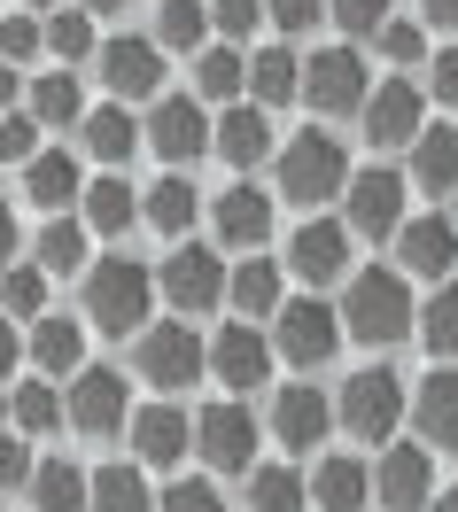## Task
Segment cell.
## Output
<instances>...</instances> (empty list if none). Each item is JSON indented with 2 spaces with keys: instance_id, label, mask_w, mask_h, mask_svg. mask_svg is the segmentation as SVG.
Returning a JSON list of instances; mask_svg holds the SVG:
<instances>
[{
  "instance_id": "6da1fadb",
  "label": "cell",
  "mask_w": 458,
  "mask_h": 512,
  "mask_svg": "<svg viewBox=\"0 0 458 512\" xmlns=\"http://www.w3.org/2000/svg\"><path fill=\"white\" fill-rule=\"evenodd\" d=\"M342 326H350V342H365V350H389L404 334H420V311H412L404 272H389V264L358 272V280L342 288Z\"/></svg>"
},
{
  "instance_id": "7a4b0ae2",
  "label": "cell",
  "mask_w": 458,
  "mask_h": 512,
  "mask_svg": "<svg viewBox=\"0 0 458 512\" xmlns=\"http://www.w3.org/2000/svg\"><path fill=\"white\" fill-rule=\"evenodd\" d=\"M148 303H156V272L132 264V256H101L86 272V319L101 334H125V326H148Z\"/></svg>"
},
{
  "instance_id": "3957f363",
  "label": "cell",
  "mask_w": 458,
  "mask_h": 512,
  "mask_svg": "<svg viewBox=\"0 0 458 512\" xmlns=\"http://www.w3.org/2000/svg\"><path fill=\"white\" fill-rule=\"evenodd\" d=\"M334 194H350V156H342V140L327 132H295L288 148H280V202H334Z\"/></svg>"
},
{
  "instance_id": "277c9868",
  "label": "cell",
  "mask_w": 458,
  "mask_h": 512,
  "mask_svg": "<svg viewBox=\"0 0 458 512\" xmlns=\"http://www.w3.org/2000/svg\"><path fill=\"white\" fill-rule=\"evenodd\" d=\"M342 311L334 303H319V295H295V303H280V326H272V350L288 357V365H303V373H319V365H334V350H342Z\"/></svg>"
},
{
  "instance_id": "5b68a950",
  "label": "cell",
  "mask_w": 458,
  "mask_h": 512,
  "mask_svg": "<svg viewBox=\"0 0 458 512\" xmlns=\"http://www.w3.org/2000/svg\"><path fill=\"white\" fill-rule=\"evenodd\" d=\"M334 419H342L358 443H389L396 419H404V381H396L389 365H365L358 381H342V404H334Z\"/></svg>"
},
{
  "instance_id": "8992f818",
  "label": "cell",
  "mask_w": 458,
  "mask_h": 512,
  "mask_svg": "<svg viewBox=\"0 0 458 512\" xmlns=\"http://www.w3.org/2000/svg\"><path fill=\"white\" fill-rule=\"evenodd\" d=\"M132 365H140V381H148V388H195L202 365H210V350L195 342V326H140Z\"/></svg>"
},
{
  "instance_id": "52a82bcc",
  "label": "cell",
  "mask_w": 458,
  "mask_h": 512,
  "mask_svg": "<svg viewBox=\"0 0 458 512\" xmlns=\"http://www.w3.org/2000/svg\"><path fill=\"white\" fill-rule=\"evenodd\" d=\"M148 148L171 163V171H187L195 156H210L218 148V125L202 117V101H187V94H164L156 109H148Z\"/></svg>"
},
{
  "instance_id": "ba28073f",
  "label": "cell",
  "mask_w": 458,
  "mask_h": 512,
  "mask_svg": "<svg viewBox=\"0 0 458 512\" xmlns=\"http://www.w3.org/2000/svg\"><path fill=\"white\" fill-rule=\"evenodd\" d=\"M156 288H164L179 311H218V303H226V288H233V272H226L210 249H195V241H187V249H171V256H164Z\"/></svg>"
},
{
  "instance_id": "9c48e42d",
  "label": "cell",
  "mask_w": 458,
  "mask_h": 512,
  "mask_svg": "<svg viewBox=\"0 0 458 512\" xmlns=\"http://www.w3.org/2000/svg\"><path fill=\"white\" fill-rule=\"evenodd\" d=\"M350 233H365V241H389V233H404V171H350Z\"/></svg>"
},
{
  "instance_id": "30bf717a",
  "label": "cell",
  "mask_w": 458,
  "mask_h": 512,
  "mask_svg": "<svg viewBox=\"0 0 458 512\" xmlns=\"http://www.w3.org/2000/svg\"><path fill=\"white\" fill-rule=\"evenodd\" d=\"M303 101L311 109H327V117H350V109H365V63L350 55V47H319L311 63H303Z\"/></svg>"
},
{
  "instance_id": "8fae6325",
  "label": "cell",
  "mask_w": 458,
  "mask_h": 512,
  "mask_svg": "<svg viewBox=\"0 0 458 512\" xmlns=\"http://www.w3.org/2000/svg\"><path fill=\"white\" fill-rule=\"evenodd\" d=\"M195 450L218 466V474H257V466H249V450H257L249 404H210V412L195 419Z\"/></svg>"
},
{
  "instance_id": "7c38bea8",
  "label": "cell",
  "mask_w": 458,
  "mask_h": 512,
  "mask_svg": "<svg viewBox=\"0 0 458 512\" xmlns=\"http://www.w3.org/2000/svg\"><path fill=\"white\" fill-rule=\"evenodd\" d=\"M94 63H101V78H109L117 101H148L164 86V47H156V39H109Z\"/></svg>"
},
{
  "instance_id": "4fadbf2b",
  "label": "cell",
  "mask_w": 458,
  "mask_h": 512,
  "mask_svg": "<svg viewBox=\"0 0 458 512\" xmlns=\"http://www.w3.org/2000/svg\"><path fill=\"white\" fill-rule=\"evenodd\" d=\"M210 218H218V241L241 256L264 249V233H272V194L257 187V179H241V187H226L218 202H210Z\"/></svg>"
},
{
  "instance_id": "5bb4252c",
  "label": "cell",
  "mask_w": 458,
  "mask_h": 512,
  "mask_svg": "<svg viewBox=\"0 0 458 512\" xmlns=\"http://www.w3.org/2000/svg\"><path fill=\"white\" fill-rule=\"evenodd\" d=\"M342 264H350V225L334 218H303L288 241V272H303L311 288H327V280H342Z\"/></svg>"
},
{
  "instance_id": "9a60e30c",
  "label": "cell",
  "mask_w": 458,
  "mask_h": 512,
  "mask_svg": "<svg viewBox=\"0 0 458 512\" xmlns=\"http://www.w3.org/2000/svg\"><path fill=\"white\" fill-rule=\"evenodd\" d=\"M70 427H78V435H94V443L125 427V381H117L109 365H86V373L70 381Z\"/></svg>"
},
{
  "instance_id": "2e32d148",
  "label": "cell",
  "mask_w": 458,
  "mask_h": 512,
  "mask_svg": "<svg viewBox=\"0 0 458 512\" xmlns=\"http://www.w3.org/2000/svg\"><path fill=\"white\" fill-rule=\"evenodd\" d=\"M396 264L443 288V280H451V264H458V225L451 218H412L404 233H396Z\"/></svg>"
},
{
  "instance_id": "e0dca14e",
  "label": "cell",
  "mask_w": 458,
  "mask_h": 512,
  "mask_svg": "<svg viewBox=\"0 0 458 512\" xmlns=\"http://www.w3.org/2000/svg\"><path fill=\"white\" fill-rule=\"evenodd\" d=\"M427 489H435V450H389L381 466H373V497L389 512H420L427 505Z\"/></svg>"
},
{
  "instance_id": "ac0fdd59",
  "label": "cell",
  "mask_w": 458,
  "mask_h": 512,
  "mask_svg": "<svg viewBox=\"0 0 458 512\" xmlns=\"http://www.w3.org/2000/svg\"><path fill=\"white\" fill-rule=\"evenodd\" d=\"M210 373L226 388H264V373H272V342H264L257 326H218V342H210Z\"/></svg>"
},
{
  "instance_id": "d6986e66",
  "label": "cell",
  "mask_w": 458,
  "mask_h": 512,
  "mask_svg": "<svg viewBox=\"0 0 458 512\" xmlns=\"http://www.w3.org/2000/svg\"><path fill=\"white\" fill-rule=\"evenodd\" d=\"M365 132H373V148H412L420 140V86L412 78H389L381 94L365 101Z\"/></svg>"
},
{
  "instance_id": "ffe728a7",
  "label": "cell",
  "mask_w": 458,
  "mask_h": 512,
  "mask_svg": "<svg viewBox=\"0 0 458 512\" xmlns=\"http://www.w3.org/2000/svg\"><path fill=\"white\" fill-rule=\"evenodd\" d=\"M195 443V419L179 412V404H148V412H132V450H140V466H179Z\"/></svg>"
},
{
  "instance_id": "44dd1931",
  "label": "cell",
  "mask_w": 458,
  "mask_h": 512,
  "mask_svg": "<svg viewBox=\"0 0 458 512\" xmlns=\"http://www.w3.org/2000/svg\"><path fill=\"white\" fill-rule=\"evenodd\" d=\"M365 497H373V466L365 458H350V450L319 458V474H311V505L319 512H358Z\"/></svg>"
},
{
  "instance_id": "7402d4cb",
  "label": "cell",
  "mask_w": 458,
  "mask_h": 512,
  "mask_svg": "<svg viewBox=\"0 0 458 512\" xmlns=\"http://www.w3.org/2000/svg\"><path fill=\"white\" fill-rule=\"evenodd\" d=\"M334 404L319 396V388H280V404H272V435L288 450H319V435H327Z\"/></svg>"
},
{
  "instance_id": "603a6c76",
  "label": "cell",
  "mask_w": 458,
  "mask_h": 512,
  "mask_svg": "<svg viewBox=\"0 0 458 512\" xmlns=\"http://www.w3.org/2000/svg\"><path fill=\"white\" fill-rule=\"evenodd\" d=\"M218 156L249 179L264 156H272V125H264V109H249V101H233L226 117H218Z\"/></svg>"
},
{
  "instance_id": "cb8c5ba5",
  "label": "cell",
  "mask_w": 458,
  "mask_h": 512,
  "mask_svg": "<svg viewBox=\"0 0 458 512\" xmlns=\"http://www.w3.org/2000/svg\"><path fill=\"white\" fill-rule=\"evenodd\" d=\"M412 412H420V435L435 450H458V365L427 373V388L412 396Z\"/></svg>"
},
{
  "instance_id": "d4e9b609",
  "label": "cell",
  "mask_w": 458,
  "mask_h": 512,
  "mask_svg": "<svg viewBox=\"0 0 458 512\" xmlns=\"http://www.w3.org/2000/svg\"><path fill=\"white\" fill-rule=\"evenodd\" d=\"M195 210H202V194H195V179H187V171H164L156 187L140 194V218L156 225V233H171V241L195 225Z\"/></svg>"
},
{
  "instance_id": "484cf974",
  "label": "cell",
  "mask_w": 458,
  "mask_h": 512,
  "mask_svg": "<svg viewBox=\"0 0 458 512\" xmlns=\"http://www.w3.org/2000/svg\"><path fill=\"white\" fill-rule=\"evenodd\" d=\"M412 187L458 194V125H435V132L412 140Z\"/></svg>"
},
{
  "instance_id": "4316f807",
  "label": "cell",
  "mask_w": 458,
  "mask_h": 512,
  "mask_svg": "<svg viewBox=\"0 0 458 512\" xmlns=\"http://www.w3.org/2000/svg\"><path fill=\"white\" fill-rule=\"evenodd\" d=\"M233 311H241V319H280V303H288V295H280V264H272V256H249V264H233Z\"/></svg>"
},
{
  "instance_id": "83f0119b",
  "label": "cell",
  "mask_w": 458,
  "mask_h": 512,
  "mask_svg": "<svg viewBox=\"0 0 458 512\" xmlns=\"http://www.w3.org/2000/svg\"><path fill=\"white\" fill-rule=\"evenodd\" d=\"M32 505L39 512H94V474H78L70 458H47L32 474Z\"/></svg>"
},
{
  "instance_id": "f1b7e54d",
  "label": "cell",
  "mask_w": 458,
  "mask_h": 512,
  "mask_svg": "<svg viewBox=\"0 0 458 512\" xmlns=\"http://www.w3.org/2000/svg\"><path fill=\"white\" fill-rule=\"evenodd\" d=\"M86 156H101V163H125L140 140H148V125H132L125 117V101H109V109H86Z\"/></svg>"
},
{
  "instance_id": "f546056e",
  "label": "cell",
  "mask_w": 458,
  "mask_h": 512,
  "mask_svg": "<svg viewBox=\"0 0 458 512\" xmlns=\"http://www.w3.org/2000/svg\"><path fill=\"white\" fill-rule=\"evenodd\" d=\"M24 187H32V202H47L55 218H63V202H86V179H78V163H70L63 148H47V156L24 163Z\"/></svg>"
},
{
  "instance_id": "4dcf8cb0",
  "label": "cell",
  "mask_w": 458,
  "mask_h": 512,
  "mask_svg": "<svg viewBox=\"0 0 458 512\" xmlns=\"http://www.w3.org/2000/svg\"><path fill=\"white\" fill-rule=\"evenodd\" d=\"M32 357H39V373H47V381H55V373H86V326L32 319Z\"/></svg>"
},
{
  "instance_id": "1f68e13d",
  "label": "cell",
  "mask_w": 458,
  "mask_h": 512,
  "mask_svg": "<svg viewBox=\"0 0 458 512\" xmlns=\"http://www.w3.org/2000/svg\"><path fill=\"white\" fill-rule=\"evenodd\" d=\"M202 39H210V0H164V8H156V47L202 55Z\"/></svg>"
},
{
  "instance_id": "d6a6232c",
  "label": "cell",
  "mask_w": 458,
  "mask_h": 512,
  "mask_svg": "<svg viewBox=\"0 0 458 512\" xmlns=\"http://www.w3.org/2000/svg\"><path fill=\"white\" fill-rule=\"evenodd\" d=\"M249 94H257V109H280V101L303 94V63H295L288 47H264L257 63H249Z\"/></svg>"
},
{
  "instance_id": "836d02e7",
  "label": "cell",
  "mask_w": 458,
  "mask_h": 512,
  "mask_svg": "<svg viewBox=\"0 0 458 512\" xmlns=\"http://www.w3.org/2000/svg\"><path fill=\"white\" fill-rule=\"evenodd\" d=\"M132 218H140V194H132L125 179H94V187H86V225H94V233L117 241V233H132Z\"/></svg>"
},
{
  "instance_id": "e575fe53",
  "label": "cell",
  "mask_w": 458,
  "mask_h": 512,
  "mask_svg": "<svg viewBox=\"0 0 458 512\" xmlns=\"http://www.w3.org/2000/svg\"><path fill=\"white\" fill-rule=\"evenodd\" d=\"M241 86H249V63L233 47H202L195 55V94L202 101H241Z\"/></svg>"
},
{
  "instance_id": "d590c367",
  "label": "cell",
  "mask_w": 458,
  "mask_h": 512,
  "mask_svg": "<svg viewBox=\"0 0 458 512\" xmlns=\"http://www.w3.org/2000/svg\"><path fill=\"white\" fill-rule=\"evenodd\" d=\"M86 218H47L39 225V272H78L86 264Z\"/></svg>"
},
{
  "instance_id": "8d00e7d4",
  "label": "cell",
  "mask_w": 458,
  "mask_h": 512,
  "mask_svg": "<svg viewBox=\"0 0 458 512\" xmlns=\"http://www.w3.org/2000/svg\"><path fill=\"white\" fill-rule=\"evenodd\" d=\"M94 512H156L140 466H101V474H94Z\"/></svg>"
},
{
  "instance_id": "74e56055",
  "label": "cell",
  "mask_w": 458,
  "mask_h": 512,
  "mask_svg": "<svg viewBox=\"0 0 458 512\" xmlns=\"http://www.w3.org/2000/svg\"><path fill=\"white\" fill-rule=\"evenodd\" d=\"M32 117L39 125H86V101H78V78H70V70L32 78Z\"/></svg>"
},
{
  "instance_id": "f35d334b",
  "label": "cell",
  "mask_w": 458,
  "mask_h": 512,
  "mask_svg": "<svg viewBox=\"0 0 458 512\" xmlns=\"http://www.w3.org/2000/svg\"><path fill=\"white\" fill-rule=\"evenodd\" d=\"M420 342H427V357H458V288H451V280L427 295V311H420Z\"/></svg>"
},
{
  "instance_id": "ab89813d",
  "label": "cell",
  "mask_w": 458,
  "mask_h": 512,
  "mask_svg": "<svg viewBox=\"0 0 458 512\" xmlns=\"http://www.w3.org/2000/svg\"><path fill=\"white\" fill-rule=\"evenodd\" d=\"M249 512H303V474L295 466H257L249 474Z\"/></svg>"
},
{
  "instance_id": "60d3db41",
  "label": "cell",
  "mask_w": 458,
  "mask_h": 512,
  "mask_svg": "<svg viewBox=\"0 0 458 512\" xmlns=\"http://www.w3.org/2000/svg\"><path fill=\"white\" fill-rule=\"evenodd\" d=\"M0 311H8V319H39V311H47V272H39V264H8V272H0Z\"/></svg>"
},
{
  "instance_id": "b9f144b4",
  "label": "cell",
  "mask_w": 458,
  "mask_h": 512,
  "mask_svg": "<svg viewBox=\"0 0 458 512\" xmlns=\"http://www.w3.org/2000/svg\"><path fill=\"white\" fill-rule=\"evenodd\" d=\"M8 396H16V435L63 427V396H55V381H24V388H8Z\"/></svg>"
},
{
  "instance_id": "7bdbcfd3",
  "label": "cell",
  "mask_w": 458,
  "mask_h": 512,
  "mask_svg": "<svg viewBox=\"0 0 458 512\" xmlns=\"http://www.w3.org/2000/svg\"><path fill=\"white\" fill-rule=\"evenodd\" d=\"M47 47H55V63H86V55H101V47H94V16H78V8L55 16V24H47Z\"/></svg>"
},
{
  "instance_id": "ee69618b",
  "label": "cell",
  "mask_w": 458,
  "mask_h": 512,
  "mask_svg": "<svg viewBox=\"0 0 458 512\" xmlns=\"http://www.w3.org/2000/svg\"><path fill=\"white\" fill-rule=\"evenodd\" d=\"M327 8L350 39H381V24H389V0H327Z\"/></svg>"
},
{
  "instance_id": "f6af8a7d",
  "label": "cell",
  "mask_w": 458,
  "mask_h": 512,
  "mask_svg": "<svg viewBox=\"0 0 458 512\" xmlns=\"http://www.w3.org/2000/svg\"><path fill=\"white\" fill-rule=\"evenodd\" d=\"M264 16H272L264 0H210V24H218L226 39H249V32L264 24Z\"/></svg>"
},
{
  "instance_id": "bcb514c9",
  "label": "cell",
  "mask_w": 458,
  "mask_h": 512,
  "mask_svg": "<svg viewBox=\"0 0 458 512\" xmlns=\"http://www.w3.org/2000/svg\"><path fill=\"white\" fill-rule=\"evenodd\" d=\"M39 156V117H0V163H32Z\"/></svg>"
},
{
  "instance_id": "7dc6e473",
  "label": "cell",
  "mask_w": 458,
  "mask_h": 512,
  "mask_svg": "<svg viewBox=\"0 0 458 512\" xmlns=\"http://www.w3.org/2000/svg\"><path fill=\"white\" fill-rule=\"evenodd\" d=\"M156 512H226V505H218L210 481H171L164 497H156Z\"/></svg>"
},
{
  "instance_id": "c3c4849f",
  "label": "cell",
  "mask_w": 458,
  "mask_h": 512,
  "mask_svg": "<svg viewBox=\"0 0 458 512\" xmlns=\"http://www.w3.org/2000/svg\"><path fill=\"white\" fill-rule=\"evenodd\" d=\"M381 55H389V63H420V55H427V32L389 16V24H381Z\"/></svg>"
},
{
  "instance_id": "681fc988",
  "label": "cell",
  "mask_w": 458,
  "mask_h": 512,
  "mask_svg": "<svg viewBox=\"0 0 458 512\" xmlns=\"http://www.w3.org/2000/svg\"><path fill=\"white\" fill-rule=\"evenodd\" d=\"M32 450H24V435H0V489H32Z\"/></svg>"
},
{
  "instance_id": "f907efd6",
  "label": "cell",
  "mask_w": 458,
  "mask_h": 512,
  "mask_svg": "<svg viewBox=\"0 0 458 512\" xmlns=\"http://www.w3.org/2000/svg\"><path fill=\"white\" fill-rule=\"evenodd\" d=\"M39 39H47V32H39L32 16H8V24H0V55H8V63H32Z\"/></svg>"
},
{
  "instance_id": "816d5d0a",
  "label": "cell",
  "mask_w": 458,
  "mask_h": 512,
  "mask_svg": "<svg viewBox=\"0 0 458 512\" xmlns=\"http://www.w3.org/2000/svg\"><path fill=\"white\" fill-rule=\"evenodd\" d=\"M264 8H272V24H280V32H311V24L327 16V0H264Z\"/></svg>"
},
{
  "instance_id": "f5cc1de1",
  "label": "cell",
  "mask_w": 458,
  "mask_h": 512,
  "mask_svg": "<svg viewBox=\"0 0 458 512\" xmlns=\"http://www.w3.org/2000/svg\"><path fill=\"white\" fill-rule=\"evenodd\" d=\"M435 101H451V109H458V47L435 55Z\"/></svg>"
},
{
  "instance_id": "db71d44e",
  "label": "cell",
  "mask_w": 458,
  "mask_h": 512,
  "mask_svg": "<svg viewBox=\"0 0 458 512\" xmlns=\"http://www.w3.org/2000/svg\"><path fill=\"white\" fill-rule=\"evenodd\" d=\"M16 94H24V70L8 63V55H0V109H8V101H16Z\"/></svg>"
},
{
  "instance_id": "11a10c76",
  "label": "cell",
  "mask_w": 458,
  "mask_h": 512,
  "mask_svg": "<svg viewBox=\"0 0 458 512\" xmlns=\"http://www.w3.org/2000/svg\"><path fill=\"white\" fill-rule=\"evenodd\" d=\"M16 357H24V334H16V326L0 319V373H8V365H16Z\"/></svg>"
},
{
  "instance_id": "9f6ffc18",
  "label": "cell",
  "mask_w": 458,
  "mask_h": 512,
  "mask_svg": "<svg viewBox=\"0 0 458 512\" xmlns=\"http://www.w3.org/2000/svg\"><path fill=\"white\" fill-rule=\"evenodd\" d=\"M8 256H16V218L0 210V272H8Z\"/></svg>"
},
{
  "instance_id": "6f0895ef",
  "label": "cell",
  "mask_w": 458,
  "mask_h": 512,
  "mask_svg": "<svg viewBox=\"0 0 458 512\" xmlns=\"http://www.w3.org/2000/svg\"><path fill=\"white\" fill-rule=\"evenodd\" d=\"M427 16H435V24H458V0H420Z\"/></svg>"
},
{
  "instance_id": "680465c9",
  "label": "cell",
  "mask_w": 458,
  "mask_h": 512,
  "mask_svg": "<svg viewBox=\"0 0 458 512\" xmlns=\"http://www.w3.org/2000/svg\"><path fill=\"white\" fill-rule=\"evenodd\" d=\"M78 8H86V16H117L125 0H78Z\"/></svg>"
},
{
  "instance_id": "91938a15",
  "label": "cell",
  "mask_w": 458,
  "mask_h": 512,
  "mask_svg": "<svg viewBox=\"0 0 458 512\" xmlns=\"http://www.w3.org/2000/svg\"><path fill=\"white\" fill-rule=\"evenodd\" d=\"M435 512H458V481H451V489H443V497H435Z\"/></svg>"
},
{
  "instance_id": "94428289",
  "label": "cell",
  "mask_w": 458,
  "mask_h": 512,
  "mask_svg": "<svg viewBox=\"0 0 458 512\" xmlns=\"http://www.w3.org/2000/svg\"><path fill=\"white\" fill-rule=\"evenodd\" d=\"M0 419H16V396H8V388H0Z\"/></svg>"
},
{
  "instance_id": "6125c7cd",
  "label": "cell",
  "mask_w": 458,
  "mask_h": 512,
  "mask_svg": "<svg viewBox=\"0 0 458 512\" xmlns=\"http://www.w3.org/2000/svg\"><path fill=\"white\" fill-rule=\"evenodd\" d=\"M32 8H55V0H32Z\"/></svg>"
},
{
  "instance_id": "be15d7a7",
  "label": "cell",
  "mask_w": 458,
  "mask_h": 512,
  "mask_svg": "<svg viewBox=\"0 0 458 512\" xmlns=\"http://www.w3.org/2000/svg\"><path fill=\"white\" fill-rule=\"evenodd\" d=\"M451 225H458V210H451Z\"/></svg>"
}]
</instances>
